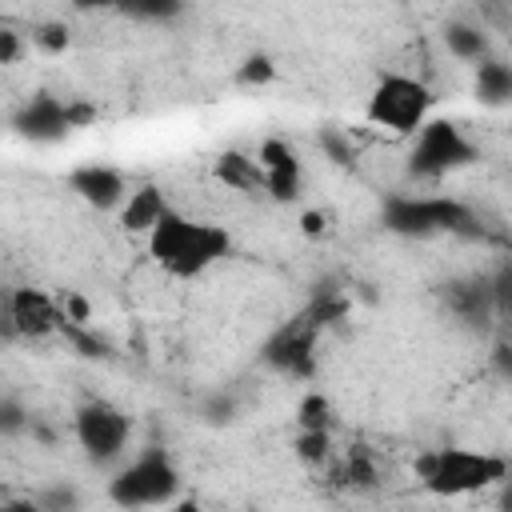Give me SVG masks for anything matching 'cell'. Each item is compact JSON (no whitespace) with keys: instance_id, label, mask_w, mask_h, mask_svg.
Segmentation results:
<instances>
[{"instance_id":"1","label":"cell","mask_w":512,"mask_h":512,"mask_svg":"<svg viewBox=\"0 0 512 512\" xmlns=\"http://www.w3.org/2000/svg\"><path fill=\"white\" fill-rule=\"evenodd\" d=\"M232 252V236L220 224L208 220H192L180 208H168L156 228L148 232V256L176 280H192L204 276L216 260H224Z\"/></svg>"},{"instance_id":"2","label":"cell","mask_w":512,"mask_h":512,"mask_svg":"<svg viewBox=\"0 0 512 512\" xmlns=\"http://www.w3.org/2000/svg\"><path fill=\"white\" fill-rule=\"evenodd\" d=\"M380 224L392 236L404 240H432V236H484L480 216L456 200V196H408V192H392L380 204Z\"/></svg>"},{"instance_id":"3","label":"cell","mask_w":512,"mask_h":512,"mask_svg":"<svg viewBox=\"0 0 512 512\" xmlns=\"http://www.w3.org/2000/svg\"><path fill=\"white\" fill-rule=\"evenodd\" d=\"M412 468L424 480V488L436 496H464V492L500 484L508 476V464L500 456L476 452V448H432L416 456Z\"/></svg>"},{"instance_id":"4","label":"cell","mask_w":512,"mask_h":512,"mask_svg":"<svg viewBox=\"0 0 512 512\" xmlns=\"http://www.w3.org/2000/svg\"><path fill=\"white\" fill-rule=\"evenodd\" d=\"M176 492H180V472H176V464H172V456L164 448H144L132 464H124L108 480V500L120 504V508L172 504Z\"/></svg>"},{"instance_id":"5","label":"cell","mask_w":512,"mask_h":512,"mask_svg":"<svg viewBox=\"0 0 512 512\" xmlns=\"http://www.w3.org/2000/svg\"><path fill=\"white\" fill-rule=\"evenodd\" d=\"M476 160H480V148L452 120H424L416 128V140L408 152V176L412 180H440V176L460 172Z\"/></svg>"},{"instance_id":"6","label":"cell","mask_w":512,"mask_h":512,"mask_svg":"<svg viewBox=\"0 0 512 512\" xmlns=\"http://www.w3.org/2000/svg\"><path fill=\"white\" fill-rule=\"evenodd\" d=\"M428 108H432V88L424 80L404 76V72H384L368 96L364 116L376 128H392V132L408 136L428 120Z\"/></svg>"},{"instance_id":"7","label":"cell","mask_w":512,"mask_h":512,"mask_svg":"<svg viewBox=\"0 0 512 512\" xmlns=\"http://www.w3.org/2000/svg\"><path fill=\"white\" fill-rule=\"evenodd\" d=\"M320 320L308 312V304L284 320L280 328H272V336L260 344V364L292 376V380H312L316 376V340H320Z\"/></svg>"},{"instance_id":"8","label":"cell","mask_w":512,"mask_h":512,"mask_svg":"<svg viewBox=\"0 0 512 512\" xmlns=\"http://www.w3.org/2000/svg\"><path fill=\"white\" fill-rule=\"evenodd\" d=\"M72 428H76V440H80V448L92 464L120 460V452L128 448V436H132L128 412H120L108 400H84L72 412Z\"/></svg>"},{"instance_id":"9","label":"cell","mask_w":512,"mask_h":512,"mask_svg":"<svg viewBox=\"0 0 512 512\" xmlns=\"http://www.w3.org/2000/svg\"><path fill=\"white\" fill-rule=\"evenodd\" d=\"M440 304L448 308V316L468 328V332H488V324L496 320V304H492V276H456L448 284H440Z\"/></svg>"},{"instance_id":"10","label":"cell","mask_w":512,"mask_h":512,"mask_svg":"<svg viewBox=\"0 0 512 512\" xmlns=\"http://www.w3.org/2000/svg\"><path fill=\"white\" fill-rule=\"evenodd\" d=\"M16 136L32 140V144H60L76 124H72V108L68 100L52 96V92H36L32 100H24L12 116Z\"/></svg>"},{"instance_id":"11","label":"cell","mask_w":512,"mask_h":512,"mask_svg":"<svg viewBox=\"0 0 512 512\" xmlns=\"http://www.w3.org/2000/svg\"><path fill=\"white\" fill-rule=\"evenodd\" d=\"M60 316H64V308L40 288L8 292V336H28V340L52 336L60 328Z\"/></svg>"},{"instance_id":"12","label":"cell","mask_w":512,"mask_h":512,"mask_svg":"<svg viewBox=\"0 0 512 512\" xmlns=\"http://www.w3.org/2000/svg\"><path fill=\"white\" fill-rule=\"evenodd\" d=\"M256 156H260V164H264V192H268L276 204L300 200L304 168H300V156L292 152V144L280 140V136H268Z\"/></svg>"},{"instance_id":"13","label":"cell","mask_w":512,"mask_h":512,"mask_svg":"<svg viewBox=\"0 0 512 512\" xmlns=\"http://www.w3.org/2000/svg\"><path fill=\"white\" fill-rule=\"evenodd\" d=\"M68 192L80 196L84 204L100 208V212H112V208H124L128 200V184H124V172L112 168V164H76L68 172Z\"/></svg>"},{"instance_id":"14","label":"cell","mask_w":512,"mask_h":512,"mask_svg":"<svg viewBox=\"0 0 512 512\" xmlns=\"http://www.w3.org/2000/svg\"><path fill=\"white\" fill-rule=\"evenodd\" d=\"M472 96L484 104V108H508L512 104V64L508 60H480L476 64V76H472Z\"/></svg>"},{"instance_id":"15","label":"cell","mask_w":512,"mask_h":512,"mask_svg":"<svg viewBox=\"0 0 512 512\" xmlns=\"http://www.w3.org/2000/svg\"><path fill=\"white\" fill-rule=\"evenodd\" d=\"M212 172H216L220 184H228L236 192H264V164H260V156H244V152L228 148V152L216 156Z\"/></svg>"},{"instance_id":"16","label":"cell","mask_w":512,"mask_h":512,"mask_svg":"<svg viewBox=\"0 0 512 512\" xmlns=\"http://www.w3.org/2000/svg\"><path fill=\"white\" fill-rule=\"evenodd\" d=\"M168 208H172V204L164 200V192H160L156 184H144V188L128 192V200H124V208H120V224H124V232H152L156 220H160Z\"/></svg>"},{"instance_id":"17","label":"cell","mask_w":512,"mask_h":512,"mask_svg":"<svg viewBox=\"0 0 512 512\" xmlns=\"http://www.w3.org/2000/svg\"><path fill=\"white\" fill-rule=\"evenodd\" d=\"M444 48L464 60V64H480L492 56V44H488V32L480 24H468V20H448L444 24Z\"/></svg>"},{"instance_id":"18","label":"cell","mask_w":512,"mask_h":512,"mask_svg":"<svg viewBox=\"0 0 512 512\" xmlns=\"http://www.w3.org/2000/svg\"><path fill=\"white\" fill-rule=\"evenodd\" d=\"M336 480H340L344 488H356V492H364V488H372V484H376V464H372V456H368V448H364V444H356V448L344 456V464H340Z\"/></svg>"},{"instance_id":"19","label":"cell","mask_w":512,"mask_h":512,"mask_svg":"<svg viewBox=\"0 0 512 512\" xmlns=\"http://www.w3.org/2000/svg\"><path fill=\"white\" fill-rule=\"evenodd\" d=\"M120 12L132 20H144V24H168L184 12V0H124Z\"/></svg>"},{"instance_id":"20","label":"cell","mask_w":512,"mask_h":512,"mask_svg":"<svg viewBox=\"0 0 512 512\" xmlns=\"http://www.w3.org/2000/svg\"><path fill=\"white\" fill-rule=\"evenodd\" d=\"M328 452H332L328 428H300V432H296V456H300L308 468H320V464L328 460Z\"/></svg>"},{"instance_id":"21","label":"cell","mask_w":512,"mask_h":512,"mask_svg":"<svg viewBox=\"0 0 512 512\" xmlns=\"http://www.w3.org/2000/svg\"><path fill=\"white\" fill-rule=\"evenodd\" d=\"M488 276H492V304H496V320H500V324H508V320H512V260L504 256Z\"/></svg>"},{"instance_id":"22","label":"cell","mask_w":512,"mask_h":512,"mask_svg":"<svg viewBox=\"0 0 512 512\" xmlns=\"http://www.w3.org/2000/svg\"><path fill=\"white\" fill-rule=\"evenodd\" d=\"M296 424L300 428H328L332 432V404L324 392H304L300 408H296Z\"/></svg>"},{"instance_id":"23","label":"cell","mask_w":512,"mask_h":512,"mask_svg":"<svg viewBox=\"0 0 512 512\" xmlns=\"http://www.w3.org/2000/svg\"><path fill=\"white\" fill-rule=\"evenodd\" d=\"M272 80H276V64H272V56H264V52L244 56V64L236 68V84H240V88H260V84H272Z\"/></svg>"},{"instance_id":"24","label":"cell","mask_w":512,"mask_h":512,"mask_svg":"<svg viewBox=\"0 0 512 512\" xmlns=\"http://www.w3.org/2000/svg\"><path fill=\"white\" fill-rule=\"evenodd\" d=\"M68 28L60 24V20H44V24H36L32 28V44L40 48V52H48V56H60L64 48H68Z\"/></svg>"},{"instance_id":"25","label":"cell","mask_w":512,"mask_h":512,"mask_svg":"<svg viewBox=\"0 0 512 512\" xmlns=\"http://www.w3.org/2000/svg\"><path fill=\"white\" fill-rule=\"evenodd\" d=\"M28 424H32V412L16 396H4L0 400V436H24Z\"/></svg>"},{"instance_id":"26","label":"cell","mask_w":512,"mask_h":512,"mask_svg":"<svg viewBox=\"0 0 512 512\" xmlns=\"http://www.w3.org/2000/svg\"><path fill=\"white\" fill-rule=\"evenodd\" d=\"M32 504H36L40 512H72V508H80V496H76L72 488L56 484V488H44L40 496H32Z\"/></svg>"},{"instance_id":"27","label":"cell","mask_w":512,"mask_h":512,"mask_svg":"<svg viewBox=\"0 0 512 512\" xmlns=\"http://www.w3.org/2000/svg\"><path fill=\"white\" fill-rule=\"evenodd\" d=\"M320 152H324L336 168H348V164L356 160V156H352V144H348L336 128H320Z\"/></svg>"},{"instance_id":"28","label":"cell","mask_w":512,"mask_h":512,"mask_svg":"<svg viewBox=\"0 0 512 512\" xmlns=\"http://www.w3.org/2000/svg\"><path fill=\"white\" fill-rule=\"evenodd\" d=\"M236 416V400L232 396H212L208 404H204V420L208 424H228Z\"/></svg>"},{"instance_id":"29","label":"cell","mask_w":512,"mask_h":512,"mask_svg":"<svg viewBox=\"0 0 512 512\" xmlns=\"http://www.w3.org/2000/svg\"><path fill=\"white\" fill-rule=\"evenodd\" d=\"M472 4L480 8L484 20H492V24H500V28L512 24V8H508V0H472Z\"/></svg>"},{"instance_id":"30","label":"cell","mask_w":512,"mask_h":512,"mask_svg":"<svg viewBox=\"0 0 512 512\" xmlns=\"http://www.w3.org/2000/svg\"><path fill=\"white\" fill-rule=\"evenodd\" d=\"M20 52H24L20 32H16V28H0V64H16Z\"/></svg>"},{"instance_id":"31","label":"cell","mask_w":512,"mask_h":512,"mask_svg":"<svg viewBox=\"0 0 512 512\" xmlns=\"http://www.w3.org/2000/svg\"><path fill=\"white\" fill-rule=\"evenodd\" d=\"M492 372L500 380H512V344L508 340H496V348H492Z\"/></svg>"},{"instance_id":"32","label":"cell","mask_w":512,"mask_h":512,"mask_svg":"<svg viewBox=\"0 0 512 512\" xmlns=\"http://www.w3.org/2000/svg\"><path fill=\"white\" fill-rule=\"evenodd\" d=\"M324 224H328V216H324V212H316V208H308V212L300 216L304 236H324Z\"/></svg>"},{"instance_id":"33","label":"cell","mask_w":512,"mask_h":512,"mask_svg":"<svg viewBox=\"0 0 512 512\" xmlns=\"http://www.w3.org/2000/svg\"><path fill=\"white\" fill-rule=\"evenodd\" d=\"M64 316L68 320H80V324H88V304H84V296H64Z\"/></svg>"},{"instance_id":"34","label":"cell","mask_w":512,"mask_h":512,"mask_svg":"<svg viewBox=\"0 0 512 512\" xmlns=\"http://www.w3.org/2000/svg\"><path fill=\"white\" fill-rule=\"evenodd\" d=\"M68 108H72V124H76V128H84V124L96 120V108L84 104V100H68Z\"/></svg>"},{"instance_id":"35","label":"cell","mask_w":512,"mask_h":512,"mask_svg":"<svg viewBox=\"0 0 512 512\" xmlns=\"http://www.w3.org/2000/svg\"><path fill=\"white\" fill-rule=\"evenodd\" d=\"M28 436H36V440H40L44 448H52V444H56V432H52V428H48V424H44V420H40L36 412H32V424H28Z\"/></svg>"},{"instance_id":"36","label":"cell","mask_w":512,"mask_h":512,"mask_svg":"<svg viewBox=\"0 0 512 512\" xmlns=\"http://www.w3.org/2000/svg\"><path fill=\"white\" fill-rule=\"evenodd\" d=\"M72 8H80V12H108V8H116L120 12V4L124 0H68Z\"/></svg>"},{"instance_id":"37","label":"cell","mask_w":512,"mask_h":512,"mask_svg":"<svg viewBox=\"0 0 512 512\" xmlns=\"http://www.w3.org/2000/svg\"><path fill=\"white\" fill-rule=\"evenodd\" d=\"M496 504L504 508V512H512V472L500 480V492H496Z\"/></svg>"}]
</instances>
